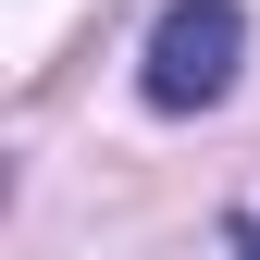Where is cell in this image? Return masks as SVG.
I'll return each instance as SVG.
<instances>
[{
  "label": "cell",
  "instance_id": "2",
  "mask_svg": "<svg viewBox=\"0 0 260 260\" xmlns=\"http://www.w3.org/2000/svg\"><path fill=\"white\" fill-rule=\"evenodd\" d=\"M223 260H260V211H236V223H223Z\"/></svg>",
  "mask_w": 260,
  "mask_h": 260
},
{
  "label": "cell",
  "instance_id": "1",
  "mask_svg": "<svg viewBox=\"0 0 260 260\" xmlns=\"http://www.w3.org/2000/svg\"><path fill=\"white\" fill-rule=\"evenodd\" d=\"M236 62H248V13L236 0H174V13L149 25L137 87H149V112H211L223 87H236Z\"/></svg>",
  "mask_w": 260,
  "mask_h": 260
}]
</instances>
